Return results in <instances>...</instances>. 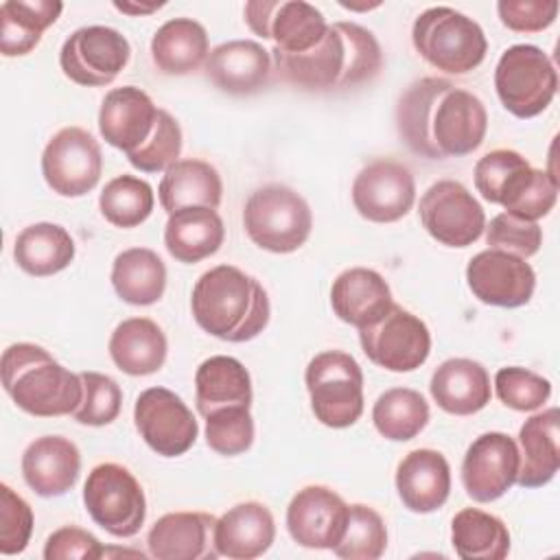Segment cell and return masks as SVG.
Returning a JSON list of instances; mask_svg holds the SVG:
<instances>
[{"label":"cell","instance_id":"45","mask_svg":"<svg viewBox=\"0 0 560 560\" xmlns=\"http://www.w3.org/2000/svg\"><path fill=\"white\" fill-rule=\"evenodd\" d=\"M486 243L490 249H501L527 260L529 256L538 254L542 245V228L538 221L501 212L490 221V225H486Z\"/></svg>","mask_w":560,"mask_h":560},{"label":"cell","instance_id":"6","mask_svg":"<svg viewBox=\"0 0 560 560\" xmlns=\"http://www.w3.org/2000/svg\"><path fill=\"white\" fill-rule=\"evenodd\" d=\"M243 228L254 245L271 254L300 249L313 230L306 199L284 184L256 188L243 208Z\"/></svg>","mask_w":560,"mask_h":560},{"label":"cell","instance_id":"1","mask_svg":"<svg viewBox=\"0 0 560 560\" xmlns=\"http://www.w3.org/2000/svg\"><path fill=\"white\" fill-rule=\"evenodd\" d=\"M400 140L427 160L462 158L477 151L488 131V112L479 96L448 79L424 77L398 101Z\"/></svg>","mask_w":560,"mask_h":560},{"label":"cell","instance_id":"12","mask_svg":"<svg viewBox=\"0 0 560 560\" xmlns=\"http://www.w3.org/2000/svg\"><path fill=\"white\" fill-rule=\"evenodd\" d=\"M422 228L446 247H468L486 230V212L475 195L455 179L431 184L418 206Z\"/></svg>","mask_w":560,"mask_h":560},{"label":"cell","instance_id":"26","mask_svg":"<svg viewBox=\"0 0 560 560\" xmlns=\"http://www.w3.org/2000/svg\"><path fill=\"white\" fill-rule=\"evenodd\" d=\"M212 538L219 556L254 560L273 545L276 521L265 503L243 501L217 518Z\"/></svg>","mask_w":560,"mask_h":560},{"label":"cell","instance_id":"44","mask_svg":"<svg viewBox=\"0 0 560 560\" xmlns=\"http://www.w3.org/2000/svg\"><path fill=\"white\" fill-rule=\"evenodd\" d=\"M182 153V127L166 112H158V122L151 138L133 153L127 155L129 164L142 173H162L177 162Z\"/></svg>","mask_w":560,"mask_h":560},{"label":"cell","instance_id":"34","mask_svg":"<svg viewBox=\"0 0 560 560\" xmlns=\"http://www.w3.org/2000/svg\"><path fill=\"white\" fill-rule=\"evenodd\" d=\"M74 238L63 225L33 223L26 225L13 243L15 265L35 278H46L63 271L74 260Z\"/></svg>","mask_w":560,"mask_h":560},{"label":"cell","instance_id":"21","mask_svg":"<svg viewBox=\"0 0 560 560\" xmlns=\"http://www.w3.org/2000/svg\"><path fill=\"white\" fill-rule=\"evenodd\" d=\"M81 475V453L63 435L35 438L22 453V477L26 486L44 497H61L74 488Z\"/></svg>","mask_w":560,"mask_h":560},{"label":"cell","instance_id":"25","mask_svg":"<svg viewBox=\"0 0 560 560\" xmlns=\"http://www.w3.org/2000/svg\"><path fill=\"white\" fill-rule=\"evenodd\" d=\"M392 304V289L374 269L350 267L332 280L330 306L343 324H350L357 330L378 322Z\"/></svg>","mask_w":560,"mask_h":560},{"label":"cell","instance_id":"4","mask_svg":"<svg viewBox=\"0 0 560 560\" xmlns=\"http://www.w3.org/2000/svg\"><path fill=\"white\" fill-rule=\"evenodd\" d=\"M2 387L22 411L37 418L74 413L83 398L81 374L63 368L52 354L28 341L2 352Z\"/></svg>","mask_w":560,"mask_h":560},{"label":"cell","instance_id":"31","mask_svg":"<svg viewBox=\"0 0 560 560\" xmlns=\"http://www.w3.org/2000/svg\"><path fill=\"white\" fill-rule=\"evenodd\" d=\"M223 241V219L212 208H182L168 214L164 225L166 252L184 265H192L217 254Z\"/></svg>","mask_w":560,"mask_h":560},{"label":"cell","instance_id":"8","mask_svg":"<svg viewBox=\"0 0 560 560\" xmlns=\"http://www.w3.org/2000/svg\"><path fill=\"white\" fill-rule=\"evenodd\" d=\"M494 90L501 105L516 118L542 114L558 92V70L534 44H514L497 61Z\"/></svg>","mask_w":560,"mask_h":560},{"label":"cell","instance_id":"35","mask_svg":"<svg viewBox=\"0 0 560 560\" xmlns=\"http://www.w3.org/2000/svg\"><path fill=\"white\" fill-rule=\"evenodd\" d=\"M59 0H7L0 4V52L24 57L37 48L48 26L57 22Z\"/></svg>","mask_w":560,"mask_h":560},{"label":"cell","instance_id":"10","mask_svg":"<svg viewBox=\"0 0 560 560\" xmlns=\"http://www.w3.org/2000/svg\"><path fill=\"white\" fill-rule=\"evenodd\" d=\"M359 343L365 357L389 372H413L431 352V332L411 311L392 304L374 324L359 328Z\"/></svg>","mask_w":560,"mask_h":560},{"label":"cell","instance_id":"47","mask_svg":"<svg viewBox=\"0 0 560 560\" xmlns=\"http://www.w3.org/2000/svg\"><path fill=\"white\" fill-rule=\"evenodd\" d=\"M525 164H527V160L514 149H494V151L486 153L475 164V188H477V192L486 201L497 203L499 192L505 186V182Z\"/></svg>","mask_w":560,"mask_h":560},{"label":"cell","instance_id":"18","mask_svg":"<svg viewBox=\"0 0 560 560\" xmlns=\"http://www.w3.org/2000/svg\"><path fill=\"white\" fill-rule=\"evenodd\" d=\"M518 475V444L501 431L481 433L468 446L462 462V483L477 503L501 499Z\"/></svg>","mask_w":560,"mask_h":560},{"label":"cell","instance_id":"7","mask_svg":"<svg viewBox=\"0 0 560 560\" xmlns=\"http://www.w3.org/2000/svg\"><path fill=\"white\" fill-rule=\"evenodd\" d=\"M306 392L315 418L330 429L352 427L363 413V372L357 359L343 350L315 354L304 372Z\"/></svg>","mask_w":560,"mask_h":560},{"label":"cell","instance_id":"15","mask_svg":"<svg viewBox=\"0 0 560 560\" xmlns=\"http://www.w3.org/2000/svg\"><path fill=\"white\" fill-rule=\"evenodd\" d=\"M133 422L147 446L162 457L184 455L199 433L188 405L166 387H149L136 398Z\"/></svg>","mask_w":560,"mask_h":560},{"label":"cell","instance_id":"41","mask_svg":"<svg viewBox=\"0 0 560 560\" xmlns=\"http://www.w3.org/2000/svg\"><path fill=\"white\" fill-rule=\"evenodd\" d=\"M206 444L225 457L241 455L254 444V418L249 407H223L206 418Z\"/></svg>","mask_w":560,"mask_h":560},{"label":"cell","instance_id":"49","mask_svg":"<svg viewBox=\"0 0 560 560\" xmlns=\"http://www.w3.org/2000/svg\"><path fill=\"white\" fill-rule=\"evenodd\" d=\"M105 556L101 540L83 527L66 525L55 529L44 542L46 560H98Z\"/></svg>","mask_w":560,"mask_h":560},{"label":"cell","instance_id":"16","mask_svg":"<svg viewBox=\"0 0 560 560\" xmlns=\"http://www.w3.org/2000/svg\"><path fill=\"white\" fill-rule=\"evenodd\" d=\"M416 201L411 171L396 160H374L352 182L354 210L372 223L400 221Z\"/></svg>","mask_w":560,"mask_h":560},{"label":"cell","instance_id":"24","mask_svg":"<svg viewBox=\"0 0 560 560\" xmlns=\"http://www.w3.org/2000/svg\"><path fill=\"white\" fill-rule=\"evenodd\" d=\"M394 481L409 512L431 514L440 510L451 494V466L440 451L416 448L400 459Z\"/></svg>","mask_w":560,"mask_h":560},{"label":"cell","instance_id":"22","mask_svg":"<svg viewBox=\"0 0 560 560\" xmlns=\"http://www.w3.org/2000/svg\"><path fill=\"white\" fill-rule=\"evenodd\" d=\"M214 523L208 512H168L147 534L149 556L158 560L217 558Z\"/></svg>","mask_w":560,"mask_h":560},{"label":"cell","instance_id":"23","mask_svg":"<svg viewBox=\"0 0 560 560\" xmlns=\"http://www.w3.org/2000/svg\"><path fill=\"white\" fill-rule=\"evenodd\" d=\"M271 52L254 39H232L214 46L206 59V77L228 94H254L271 74Z\"/></svg>","mask_w":560,"mask_h":560},{"label":"cell","instance_id":"32","mask_svg":"<svg viewBox=\"0 0 560 560\" xmlns=\"http://www.w3.org/2000/svg\"><path fill=\"white\" fill-rule=\"evenodd\" d=\"M210 55L208 33L192 18H173L151 37V59L162 74L184 77L201 68Z\"/></svg>","mask_w":560,"mask_h":560},{"label":"cell","instance_id":"29","mask_svg":"<svg viewBox=\"0 0 560 560\" xmlns=\"http://www.w3.org/2000/svg\"><path fill=\"white\" fill-rule=\"evenodd\" d=\"M107 348L114 365L129 376L155 374L168 354L164 330L149 317H129L120 322L114 328Z\"/></svg>","mask_w":560,"mask_h":560},{"label":"cell","instance_id":"13","mask_svg":"<svg viewBox=\"0 0 560 560\" xmlns=\"http://www.w3.org/2000/svg\"><path fill=\"white\" fill-rule=\"evenodd\" d=\"M103 153L94 136L81 127L59 129L42 153V175L59 197H83L101 179Z\"/></svg>","mask_w":560,"mask_h":560},{"label":"cell","instance_id":"38","mask_svg":"<svg viewBox=\"0 0 560 560\" xmlns=\"http://www.w3.org/2000/svg\"><path fill=\"white\" fill-rule=\"evenodd\" d=\"M372 422L385 440H413L429 422V402L411 387H392L376 398Z\"/></svg>","mask_w":560,"mask_h":560},{"label":"cell","instance_id":"14","mask_svg":"<svg viewBox=\"0 0 560 560\" xmlns=\"http://www.w3.org/2000/svg\"><path fill=\"white\" fill-rule=\"evenodd\" d=\"M243 15L254 35L287 55L311 50L328 31L324 13L304 0H249Z\"/></svg>","mask_w":560,"mask_h":560},{"label":"cell","instance_id":"27","mask_svg":"<svg viewBox=\"0 0 560 560\" xmlns=\"http://www.w3.org/2000/svg\"><path fill=\"white\" fill-rule=\"evenodd\" d=\"M429 392L442 411L472 416L490 402L492 385L488 370L479 361L453 357L435 368Z\"/></svg>","mask_w":560,"mask_h":560},{"label":"cell","instance_id":"42","mask_svg":"<svg viewBox=\"0 0 560 560\" xmlns=\"http://www.w3.org/2000/svg\"><path fill=\"white\" fill-rule=\"evenodd\" d=\"M494 392L514 411H536L549 400L551 383L527 368L508 365L494 374Z\"/></svg>","mask_w":560,"mask_h":560},{"label":"cell","instance_id":"5","mask_svg":"<svg viewBox=\"0 0 560 560\" xmlns=\"http://www.w3.org/2000/svg\"><path fill=\"white\" fill-rule=\"evenodd\" d=\"M411 42L429 66L448 74L475 70L488 52L483 28L472 18L451 7L422 11L411 26Z\"/></svg>","mask_w":560,"mask_h":560},{"label":"cell","instance_id":"3","mask_svg":"<svg viewBox=\"0 0 560 560\" xmlns=\"http://www.w3.org/2000/svg\"><path fill=\"white\" fill-rule=\"evenodd\" d=\"M190 308L201 330L230 343L258 337L271 315L265 287L234 265L203 271L192 287Z\"/></svg>","mask_w":560,"mask_h":560},{"label":"cell","instance_id":"20","mask_svg":"<svg viewBox=\"0 0 560 560\" xmlns=\"http://www.w3.org/2000/svg\"><path fill=\"white\" fill-rule=\"evenodd\" d=\"M158 112L160 107L144 90L136 85L114 88L101 103L98 131L107 144L129 155L151 138Z\"/></svg>","mask_w":560,"mask_h":560},{"label":"cell","instance_id":"30","mask_svg":"<svg viewBox=\"0 0 560 560\" xmlns=\"http://www.w3.org/2000/svg\"><path fill=\"white\" fill-rule=\"evenodd\" d=\"M223 195L219 171L203 160H177L162 175L158 197L162 208L173 214L182 208H212L217 210Z\"/></svg>","mask_w":560,"mask_h":560},{"label":"cell","instance_id":"28","mask_svg":"<svg viewBox=\"0 0 560 560\" xmlns=\"http://www.w3.org/2000/svg\"><path fill=\"white\" fill-rule=\"evenodd\" d=\"M560 411L549 407L527 418L518 431V475L521 488L547 486L560 466Z\"/></svg>","mask_w":560,"mask_h":560},{"label":"cell","instance_id":"37","mask_svg":"<svg viewBox=\"0 0 560 560\" xmlns=\"http://www.w3.org/2000/svg\"><path fill=\"white\" fill-rule=\"evenodd\" d=\"M451 542L462 560H503L510 553L508 525L479 508H464L453 516Z\"/></svg>","mask_w":560,"mask_h":560},{"label":"cell","instance_id":"33","mask_svg":"<svg viewBox=\"0 0 560 560\" xmlns=\"http://www.w3.org/2000/svg\"><path fill=\"white\" fill-rule=\"evenodd\" d=\"M252 376L238 359L214 354L199 363L195 372V402L203 418L223 407H252Z\"/></svg>","mask_w":560,"mask_h":560},{"label":"cell","instance_id":"50","mask_svg":"<svg viewBox=\"0 0 560 560\" xmlns=\"http://www.w3.org/2000/svg\"><path fill=\"white\" fill-rule=\"evenodd\" d=\"M114 7L122 13H131V15H142V13H153L155 9H160L162 4H131V2H114Z\"/></svg>","mask_w":560,"mask_h":560},{"label":"cell","instance_id":"17","mask_svg":"<svg viewBox=\"0 0 560 560\" xmlns=\"http://www.w3.org/2000/svg\"><path fill=\"white\" fill-rule=\"evenodd\" d=\"M466 282L479 302L518 308L532 300L536 273L525 258L488 247L468 260Z\"/></svg>","mask_w":560,"mask_h":560},{"label":"cell","instance_id":"39","mask_svg":"<svg viewBox=\"0 0 560 560\" xmlns=\"http://www.w3.org/2000/svg\"><path fill=\"white\" fill-rule=\"evenodd\" d=\"M153 188L136 175H118L98 195V208L107 223L129 230L144 223L153 212Z\"/></svg>","mask_w":560,"mask_h":560},{"label":"cell","instance_id":"36","mask_svg":"<svg viewBox=\"0 0 560 560\" xmlns=\"http://www.w3.org/2000/svg\"><path fill=\"white\" fill-rule=\"evenodd\" d=\"M112 287L116 295L133 306L155 304L166 289V267L149 247H129L114 258Z\"/></svg>","mask_w":560,"mask_h":560},{"label":"cell","instance_id":"11","mask_svg":"<svg viewBox=\"0 0 560 560\" xmlns=\"http://www.w3.org/2000/svg\"><path fill=\"white\" fill-rule=\"evenodd\" d=\"M131 46L127 37L103 24L77 28L59 50L63 74L83 88L109 85L129 63Z\"/></svg>","mask_w":560,"mask_h":560},{"label":"cell","instance_id":"40","mask_svg":"<svg viewBox=\"0 0 560 560\" xmlns=\"http://www.w3.org/2000/svg\"><path fill=\"white\" fill-rule=\"evenodd\" d=\"M387 527L381 514L363 503L348 505V523L341 540L335 545V556L343 560H376L385 553Z\"/></svg>","mask_w":560,"mask_h":560},{"label":"cell","instance_id":"2","mask_svg":"<svg viewBox=\"0 0 560 560\" xmlns=\"http://www.w3.org/2000/svg\"><path fill=\"white\" fill-rule=\"evenodd\" d=\"M280 79L308 92L354 88L372 81L383 66V50L372 31L354 22L328 24L326 35L304 52L269 50Z\"/></svg>","mask_w":560,"mask_h":560},{"label":"cell","instance_id":"19","mask_svg":"<svg viewBox=\"0 0 560 560\" xmlns=\"http://www.w3.org/2000/svg\"><path fill=\"white\" fill-rule=\"evenodd\" d=\"M348 523V503L328 486H304L287 508V529L306 549H335Z\"/></svg>","mask_w":560,"mask_h":560},{"label":"cell","instance_id":"46","mask_svg":"<svg viewBox=\"0 0 560 560\" xmlns=\"http://www.w3.org/2000/svg\"><path fill=\"white\" fill-rule=\"evenodd\" d=\"M31 505L7 483H0V553H22L33 534Z\"/></svg>","mask_w":560,"mask_h":560},{"label":"cell","instance_id":"9","mask_svg":"<svg viewBox=\"0 0 560 560\" xmlns=\"http://www.w3.org/2000/svg\"><path fill=\"white\" fill-rule=\"evenodd\" d=\"M83 503L90 518L116 538H131L147 516V499L140 481L129 468L103 462L88 472Z\"/></svg>","mask_w":560,"mask_h":560},{"label":"cell","instance_id":"43","mask_svg":"<svg viewBox=\"0 0 560 560\" xmlns=\"http://www.w3.org/2000/svg\"><path fill=\"white\" fill-rule=\"evenodd\" d=\"M83 398L72 413L77 422L88 427H105L114 422L122 407L120 385L101 372H81Z\"/></svg>","mask_w":560,"mask_h":560},{"label":"cell","instance_id":"48","mask_svg":"<svg viewBox=\"0 0 560 560\" xmlns=\"http://www.w3.org/2000/svg\"><path fill=\"white\" fill-rule=\"evenodd\" d=\"M558 2L553 0H501L497 13L503 26L516 33H540L558 18Z\"/></svg>","mask_w":560,"mask_h":560}]
</instances>
